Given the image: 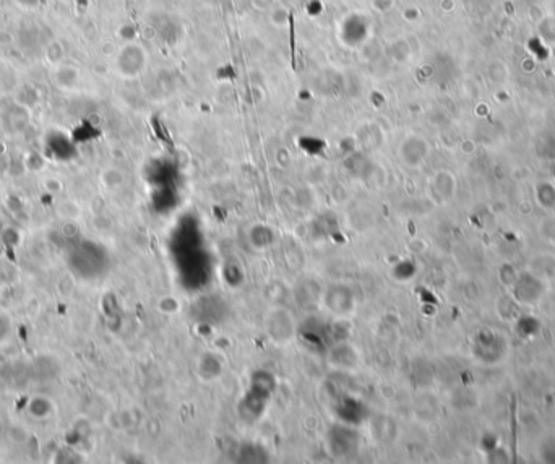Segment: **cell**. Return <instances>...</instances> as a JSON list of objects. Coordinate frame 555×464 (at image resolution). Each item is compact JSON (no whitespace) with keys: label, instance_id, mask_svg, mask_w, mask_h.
<instances>
[{"label":"cell","instance_id":"obj_1","mask_svg":"<svg viewBox=\"0 0 555 464\" xmlns=\"http://www.w3.org/2000/svg\"><path fill=\"white\" fill-rule=\"evenodd\" d=\"M369 33H370L369 20L361 13L348 15L341 21V28H339L341 40L346 46L349 47L361 46V44L367 40Z\"/></svg>","mask_w":555,"mask_h":464},{"label":"cell","instance_id":"obj_2","mask_svg":"<svg viewBox=\"0 0 555 464\" xmlns=\"http://www.w3.org/2000/svg\"><path fill=\"white\" fill-rule=\"evenodd\" d=\"M146 55L145 51L136 44H129L122 49L117 59V69L120 74L125 76H135L140 74V70L145 67Z\"/></svg>","mask_w":555,"mask_h":464},{"label":"cell","instance_id":"obj_3","mask_svg":"<svg viewBox=\"0 0 555 464\" xmlns=\"http://www.w3.org/2000/svg\"><path fill=\"white\" fill-rule=\"evenodd\" d=\"M271 21L274 26H284L289 21V12L283 7L271 8Z\"/></svg>","mask_w":555,"mask_h":464},{"label":"cell","instance_id":"obj_4","mask_svg":"<svg viewBox=\"0 0 555 464\" xmlns=\"http://www.w3.org/2000/svg\"><path fill=\"white\" fill-rule=\"evenodd\" d=\"M252 4L258 12H265V10H271L274 7V0H252Z\"/></svg>","mask_w":555,"mask_h":464}]
</instances>
